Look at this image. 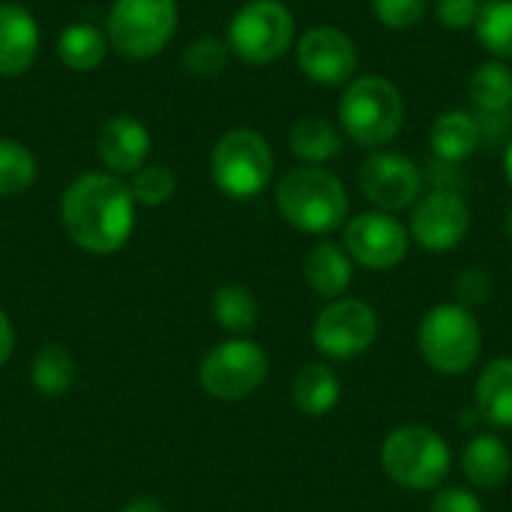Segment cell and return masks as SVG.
<instances>
[{"instance_id":"d6a6232c","label":"cell","mask_w":512,"mask_h":512,"mask_svg":"<svg viewBox=\"0 0 512 512\" xmlns=\"http://www.w3.org/2000/svg\"><path fill=\"white\" fill-rule=\"evenodd\" d=\"M429 512H486L483 510V501L462 489V486H447V489H435V498H432V507Z\"/></svg>"},{"instance_id":"74e56055","label":"cell","mask_w":512,"mask_h":512,"mask_svg":"<svg viewBox=\"0 0 512 512\" xmlns=\"http://www.w3.org/2000/svg\"><path fill=\"white\" fill-rule=\"evenodd\" d=\"M504 177H507V183H510L512 189V138L507 141V147H504Z\"/></svg>"},{"instance_id":"277c9868","label":"cell","mask_w":512,"mask_h":512,"mask_svg":"<svg viewBox=\"0 0 512 512\" xmlns=\"http://www.w3.org/2000/svg\"><path fill=\"white\" fill-rule=\"evenodd\" d=\"M381 468L408 492H435L450 477L453 453L435 429L408 423L384 438Z\"/></svg>"},{"instance_id":"8fae6325","label":"cell","mask_w":512,"mask_h":512,"mask_svg":"<svg viewBox=\"0 0 512 512\" xmlns=\"http://www.w3.org/2000/svg\"><path fill=\"white\" fill-rule=\"evenodd\" d=\"M363 198L381 213L411 210L423 192V171L420 165L396 150H375L363 159L357 171Z\"/></svg>"},{"instance_id":"ba28073f","label":"cell","mask_w":512,"mask_h":512,"mask_svg":"<svg viewBox=\"0 0 512 512\" xmlns=\"http://www.w3.org/2000/svg\"><path fill=\"white\" fill-rule=\"evenodd\" d=\"M294 30V12L282 0H249L228 24V51L249 66H264L294 45Z\"/></svg>"},{"instance_id":"83f0119b","label":"cell","mask_w":512,"mask_h":512,"mask_svg":"<svg viewBox=\"0 0 512 512\" xmlns=\"http://www.w3.org/2000/svg\"><path fill=\"white\" fill-rule=\"evenodd\" d=\"M36 180L33 153L15 138H0V198L21 195Z\"/></svg>"},{"instance_id":"f546056e","label":"cell","mask_w":512,"mask_h":512,"mask_svg":"<svg viewBox=\"0 0 512 512\" xmlns=\"http://www.w3.org/2000/svg\"><path fill=\"white\" fill-rule=\"evenodd\" d=\"M228 42L216 39V36H201L195 39L186 51H183V66L192 72V75H201V78H216L222 75V69L228 66Z\"/></svg>"},{"instance_id":"9c48e42d","label":"cell","mask_w":512,"mask_h":512,"mask_svg":"<svg viewBox=\"0 0 512 512\" xmlns=\"http://www.w3.org/2000/svg\"><path fill=\"white\" fill-rule=\"evenodd\" d=\"M270 360L264 348L252 339H228L216 345L201 363V387L213 399L240 402L252 396L267 381Z\"/></svg>"},{"instance_id":"603a6c76","label":"cell","mask_w":512,"mask_h":512,"mask_svg":"<svg viewBox=\"0 0 512 512\" xmlns=\"http://www.w3.org/2000/svg\"><path fill=\"white\" fill-rule=\"evenodd\" d=\"M471 102L480 114H510L512 69L504 60H486L474 69L468 81Z\"/></svg>"},{"instance_id":"f1b7e54d","label":"cell","mask_w":512,"mask_h":512,"mask_svg":"<svg viewBox=\"0 0 512 512\" xmlns=\"http://www.w3.org/2000/svg\"><path fill=\"white\" fill-rule=\"evenodd\" d=\"M129 189H132L135 204L159 207V204H165V201L174 195L177 180H174V174H171L165 165H144V168H138V171L132 174Z\"/></svg>"},{"instance_id":"836d02e7","label":"cell","mask_w":512,"mask_h":512,"mask_svg":"<svg viewBox=\"0 0 512 512\" xmlns=\"http://www.w3.org/2000/svg\"><path fill=\"white\" fill-rule=\"evenodd\" d=\"M492 294V282H489V276L483 273V270H465L459 279H456V297H459V303L462 306H480V303H486V297Z\"/></svg>"},{"instance_id":"e575fe53","label":"cell","mask_w":512,"mask_h":512,"mask_svg":"<svg viewBox=\"0 0 512 512\" xmlns=\"http://www.w3.org/2000/svg\"><path fill=\"white\" fill-rule=\"evenodd\" d=\"M480 126V147H498L501 141H510V114H480L474 111Z\"/></svg>"},{"instance_id":"e0dca14e","label":"cell","mask_w":512,"mask_h":512,"mask_svg":"<svg viewBox=\"0 0 512 512\" xmlns=\"http://www.w3.org/2000/svg\"><path fill=\"white\" fill-rule=\"evenodd\" d=\"M462 474L474 489L495 492L501 489L512 474L510 447L498 435H474L462 450Z\"/></svg>"},{"instance_id":"d590c367","label":"cell","mask_w":512,"mask_h":512,"mask_svg":"<svg viewBox=\"0 0 512 512\" xmlns=\"http://www.w3.org/2000/svg\"><path fill=\"white\" fill-rule=\"evenodd\" d=\"M12 348H15V330H12L9 315L0 309V366L12 357Z\"/></svg>"},{"instance_id":"6da1fadb","label":"cell","mask_w":512,"mask_h":512,"mask_svg":"<svg viewBox=\"0 0 512 512\" xmlns=\"http://www.w3.org/2000/svg\"><path fill=\"white\" fill-rule=\"evenodd\" d=\"M60 222L69 240L90 255H114L135 228V198L117 174L90 171L72 180L60 198Z\"/></svg>"},{"instance_id":"5bb4252c","label":"cell","mask_w":512,"mask_h":512,"mask_svg":"<svg viewBox=\"0 0 512 512\" xmlns=\"http://www.w3.org/2000/svg\"><path fill=\"white\" fill-rule=\"evenodd\" d=\"M357 63H360L357 45L339 27L330 24L309 27L297 42V66L315 84L324 87L348 84L357 75Z\"/></svg>"},{"instance_id":"ac0fdd59","label":"cell","mask_w":512,"mask_h":512,"mask_svg":"<svg viewBox=\"0 0 512 512\" xmlns=\"http://www.w3.org/2000/svg\"><path fill=\"white\" fill-rule=\"evenodd\" d=\"M303 279L318 297L339 300L354 279V261L348 258V252L342 246L324 240V243L312 246L309 255L303 258Z\"/></svg>"},{"instance_id":"f35d334b","label":"cell","mask_w":512,"mask_h":512,"mask_svg":"<svg viewBox=\"0 0 512 512\" xmlns=\"http://www.w3.org/2000/svg\"><path fill=\"white\" fill-rule=\"evenodd\" d=\"M504 231H507V237H512V204L510 210H507V216H504Z\"/></svg>"},{"instance_id":"3957f363","label":"cell","mask_w":512,"mask_h":512,"mask_svg":"<svg viewBox=\"0 0 512 512\" xmlns=\"http://www.w3.org/2000/svg\"><path fill=\"white\" fill-rule=\"evenodd\" d=\"M342 132L369 150H384L405 126L402 90L384 75H357L339 96Z\"/></svg>"},{"instance_id":"8992f818","label":"cell","mask_w":512,"mask_h":512,"mask_svg":"<svg viewBox=\"0 0 512 512\" xmlns=\"http://www.w3.org/2000/svg\"><path fill=\"white\" fill-rule=\"evenodd\" d=\"M177 0H114L105 21L108 45L129 57H156L177 33Z\"/></svg>"},{"instance_id":"9a60e30c","label":"cell","mask_w":512,"mask_h":512,"mask_svg":"<svg viewBox=\"0 0 512 512\" xmlns=\"http://www.w3.org/2000/svg\"><path fill=\"white\" fill-rule=\"evenodd\" d=\"M96 153L111 174H135L150 156V132L132 114H114L99 126Z\"/></svg>"},{"instance_id":"4dcf8cb0","label":"cell","mask_w":512,"mask_h":512,"mask_svg":"<svg viewBox=\"0 0 512 512\" xmlns=\"http://www.w3.org/2000/svg\"><path fill=\"white\" fill-rule=\"evenodd\" d=\"M426 9H429V0H372V12L387 30L417 27Z\"/></svg>"},{"instance_id":"484cf974","label":"cell","mask_w":512,"mask_h":512,"mask_svg":"<svg viewBox=\"0 0 512 512\" xmlns=\"http://www.w3.org/2000/svg\"><path fill=\"white\" fill-rule=\"evenodd\" d=\"M210 309H213V318L219 321V327L228 330V333H237V336L249 333L255 327V321H258V303H255V297H252V291L246 285H222V288H216Z\"/></svg>"},{"instance_id":"8d00e7d4","label":"cell","mask_w":512,"mask_h":512,"mask_svg":"<svg viewBox=\"0 0 512 512\" xmlns=\"http://www.w3.org/2000/svg\"><path fill=\"white\" fill-rule=\"evenodd\" d=\"M123 512H165V507L156 498H135L123 507Z\"/></svg>"},{"instance_id":"7a4b0ae2","label":"cell","mask_w":512,"mask_h":512,"mask_svg":"<svg viewBox=\"0 0 512 512\" xmlns=\"http://www.w3.org/2000/svg\"><path fill=\"white\" fill-rule=\"evenodd\" d=\"M276 207L303 234H330L348 219V189L324 165L291 168L276 186Z\"/></svg>"},{"instance_id":"7c38bea8","label":"cell","mask_w":512,"mask_h":512,"mask_svg":"<svg viewBox=\"0 0 512 512\" xmlns=\"http://www.w3.org/2000/svg\"><path fill=\"white\" fill-rule=\"evenodd\" d=\"M471 231V207L462 192L453 189H432L420 195L411 207L408 234L411 240L432 255L453 252Z\"/></svg>"},{"instance_id":"7402d4cb","label":"cell","mask_w":512,"mask_h":512,"mask_svg":"<svg viewBox=\"0 0 512 512\" xmlns=\"http://www.w3.org/2000/svg\"><path fill=\"white\" fill-rule=\"evenodd\" d=\"M342 384L327 363H306L294 378V405L309 417H324L339 405Z\"/></svg>"},{"instance_id":"44dd1931","label":"cell","mask_w":512,"mask_h":512,"mask_svg":"<svg viewBox=\"0 0 512 512\" xmlns=\"http://www.w3.org/2000/svg\"><path fill=\"white\" fill-rule=\"evenodd\" d=\"M288 147L291 153L306 162V165H324L330 159L339 156L342 150V132L318 114H306L300 120H294V126L288 129Z\"/></svg>"},{"instance_id":"cb8c5ba5","label":"cell","mask_w":512,"mask_h":512,"mask_svg":"<svg viewBox=\"0 0 512 512\" xmlns=\"http://www.w3.org/2000/svg\"><path fill=\"white\" fill-rule=\"evenodd\" d=\"M108 36L93 24H72L57 39V57L72 72H93L108 54Z\"/></svg>"},{"instance_id":"d4e9b609","label":"cell","mask_w":512,"mask_h":512,"mask_svg":"<svg viewBox=\"0 0 512 512\" xmlns=\"http://www.w3.org/2000/svg\"><path fill=\"white\" fill-rule=\"evenodd\" d=\"M477 39L495 60H512V0H486L477 15Z\"/></svg>"},{"instance_id":"d6986e66","label":"cell","mask_w":512,"mask_h":512,"mask_svg":"<svg viewBox=\"0 0 512 512\" xmlns=\"http://www.w3.org/2000/svg\"><path fill=\"white\" fill-rule=\"evenodd\" d=\"M429 144H432V156L450 165L465 162L468 156H474L480 150V126L474 111H444L429 132Z\"/></svg>"},{"instance_id":"4316f807","label":"cell","mask_w":512,"mask_h":512,"mask_svg":"<svg viewBox=\"0 0 512 512\" xmlns=\"http://www.w3.org/2000/svg\"><path fill=\"white\" fill-rule=\"evenodd\" d=\"M30 381L42 396H63L75 384V360L60 345H45L30 366Z\"/></svg>"},{"instance_id":"2e32d148","label":"cell","mask_w":512,"mask_h":512,"mask_svg":"<svg viewBox=\"0 0 512 512\" xmlns=\"http://www.w3.org/2000/svg\"><path fill=\"white\" fill-rule=\"evenodd\" d=\"M39 54V24L21 3H0V75H24Z\"/></svg>"},{"instance_id":"4fadbf2b","label":"cell","mask_w":512,"mask_h":512,"mask_svg":"<svg viewBox=\"0 0 512 512\" xmlns=\"http://www.w3.org/2000/svg\"><path fill=\"white\" fill-rule=\"evenodd\" d=\"M342 243L354 264L384 273L405 261L411 249V234L408 225H402L393 213L366 210L345 225Z\"/></svg>"},{"instance_id":"30bf717a","label":"cell","mask_w":512,"mask_h":512,"mask_svg":"<svg viewBox=\"0 0 512 512\" xmlns=\"http://www.w3.org/2000/svg\"><path fill=\"white\" fill-rule=\"evenodd\" d=\"M378 339V312L357 297L330 300L312 324V345L330 360H354Z\"/></svg>"},{"instance_id":"5b68a950","label":"cell","mask_w":512,"mask_h":512,"mask_svg":"<svg viewBox=\"0 0 512 512\" xmlns=\"http://www.w3.org/2000/svg\"><path fill=\"white\" fill-rule=\"evenodd\" d=\"M417 348L426 366L438 375H465L483 351V330L474 312L462 303L432 306L417 327Z\"/></svg>"},{"instance_id":"1f68e13d","label":"cell","mask_w":512,"mask_h":512,"mask_svg":"<svg viewBox=\"0 0 512 512\" xmlns=\"http://www.w3.org/2000/svg\"><path fill=\"white\" fill-rule=\"evenodd\" d=\"M435 15H438L441 27H447V30H468L477 24L480 0H438Z\"/></svg>"},{"instance_id":"52a82bcc","label":"cell","mask_w":512,"mask_h":512,"mask_svg":"<svg viewBox=\"0 0 512 512\" xmlns=\"http://www.w3.org/2000/svg\"><path fill=\"white\" fill-rule=\"evenodd\" d=\"M210 177L228 198L246 201L261 195L273 177V150L255 129L225 132L210 153Z\"/></svg>"},{"instance_id":"ffe728a7","label":"cell","mask_w":512,"mask_h":512,"mask_svg":"<svg viewBox=\"0 0 512 512\" xmlns=\"http://www.w3.org/2000/svg\"><path fill=\"white\" fill-rule=\"evenodd\" d=\"M474 405L489 426L512 429V357H498L480 372Z\"/></svg>"}]
</instances>
